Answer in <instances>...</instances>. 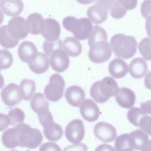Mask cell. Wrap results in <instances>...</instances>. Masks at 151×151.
I'll use <instances>...</instances> for the list:
<instances>
[{
    "instance_id": "1",
    "label": "cell",
    "mask_w": 151,
    "mask_h": 151,
    "mask_svg": "<svg viewBox=\"0 0 151 151\" xmlns=\"http://www.w3.org/2000/svg\"><path fill=\"white\" fill-rule=\"evenodd\" d=\"M16 146L31 149L38 147L42 143L43 137L40 131L32 128L27 124L20 123L13 128Z\"/></svg>"
},
{
    "instance_id": "2",
    "label": "cell",
    "mask_w": 151,
    "mask_h": 151,
    "mask_svg": "<svg viewBox=\"0 0 151 151\" xmlns=\"http://www.w3.org/2000/svg\"><path fill=\"white\" fill-rule=\"evenodd\" d=\"M119 89L116 81L112 77L107 76L94 82L90 90L91 97L96 102L103 103L115 96Z\"/></svg>"
},
{
    "instance_id": "3",
    "label": "cell",
    "mask_w": 151,
    "mask_h": 151,
    "mask_svg": "<svg viewBox=\"0 0 151 151\" xmlns=\"http://www.w3.org/2000/svg\"><path fill=\"white\" fill-rule=\"evenodd\" d=\"M110 44L115 55L125 59L133 57L137 48V42L134 37L121 33L113 35Z\"/></svg>"
},
{
    "instance_id": "4",
    "label": "cell",
    "mask_w": 151,
    "mask_h": 151,
    "mask_svg": "<svg viewBox=\"0 0 151 151\" xmlns=\"http://www.w3.org/2000/svg\"><path fill=\"white\" fill-rule=\"evenodd\" d=\"M62 23L64 28L72 32L74 36L80 40L88 38L93 27L92 22L87 18L78 19L73 16H68L63 19Z\"/></svg>"
},
{
    "instance_id": "5",
    "label": "cell",
    "mask_w": 151,
    "mask_h": 151,
    "mask_svg": "<svg viewBox=\"0 0 151 151\" xmlns=\"http://www.w3.org/2000/svg\"><path fill=\"white\" fill-rule=\"evenodd\" d=\"M107 39H101L88 44L90 49L88 57L93 62L101 63L106 61L110 58L112 52Z\"/></svg>"
},
{
    "instance_id": "6",
    "label": "cell",
    "mask_w": 151,
    "mask_h": 151,
    "mask_svg": "<svg viewBox=\"0 0 151 151\" xmlns=\"http://www.w3.org/2000/svg\"><path fill=\"white\" fill-rule=\"evenodd\" d=\"M49 83L45 87L44 93L48 100L56 102L63 95L65 84L63 77L58 73H54L50 77Z\"/></svg>"
},
{
    "instance_id": "7",
    "label": "cell",
    "mask_w": 151,
    "mask_h": 151,
    "mask_svg": "<svg viewBox=\"0 0 151 151\" xmlns=\"http://www.w3.org/2000/svg\"><path fill=\"white\" fill-rule=\"evenodd\" d=\"M39 120L43 127V133L47 140L56 142L61 138L63 134V129L60 125L54 122L51 113L39 118Z\"/></svg>"
},
{
    "instance_id": "8",
    "label": "cell",
    "mask_w": 151,
    "mask_h": 151,
    "mask_svg": "<svg viewBox=\"0 0 151 151\" xmlns=\"http://www.w3.org/2000/svg\"><path fill=\"white\" fill-rule=\"evenodd\" d=\"M142 108L134 107L127 113V118L129 122L136 127H140L147 134L150 135V116Z\"/></svg>"
},
{
    "instance_id": "9",
    "label": "cell",
    "mask_w": 151,
    "mask_h": 151,
    "mask_svg": "<svg viewBox=\"0 0 151 151\" xmlns=\"http://www.w3.org/2000/svg\"><path fill=\"white\" fill-rule=\"evenodd\" d=\"M128 142L132 151H147L150 149L149 136L142 129H137L129 134Z\"/></svg>"
},
{
    "instance_id": "10",
    "label": "cell",
    "mask_w": 151,
    "mask_h": 151,
    "mask_svg": "<svg viewBox=\"0 0 151 151\" xmlns=\"http://www.w3.org/2000/svg\"><path fill=\"white\" fill-rule=\"evenodd\" d=\"M85 132L82 121L79 119H75L68 124L65 129V134L66 139L70 142L76 144L82 140Z\"/></svg>"
},
{
    "instance_id": "11",
    "label": "cell",
    "mask_w": 151,
    "mask_h": 151,
    "mask_svg": "<svg viewBox=\"0 0 151 151\" xmlns=\"http://www.w3.org/2000/svg\"><path fill=\"white\" fill-rule=\"evenodd\" d=\"M1 96L4 104L10 107L19 104L22 99L19 86L13 83L9 84L1 90Z\"/></svg>"
},
{
    "instance_id": "12",
    "label": "cell",
    "mask_w": 151,
    "mask_h": 151,
    "mask_svg": "<svg viewBox=\"0 0 151 151\" xmlns=\"http://www.w3.org/2000/svg\"><path fill=\"white\" fill-rule=\"evenodd\" d=\"M49 56L50 65L55 71L61 73L68 68L70 63L69 58L63 47L54 50Z\"/></svg>"
},
{
    "instance_id": "13",
    "label": "cell",
    "mask_w": 151,
    "mask_h": 151,
    "mask_svg": "<svg viewBox=\"0 0 151 151\" xmlns=\"http://www.w3.org/2000/svg\"><path fill=\"white\" fill-rule=\"evenodd\" d=\"M6 27L9 34L17 40L23 39L29 33L26 28V20L20 16L12 18L9 21Z\"/></svg>"
},
{
    "instance_id": "14",
    "label": "cell",
    "mask_w": 151,
    "mask_h": 151,
    "mask_svg": "<svg viewBox=\"0 0 151 151\" xmlns=\"http://www.w3.org/2000/svg\"><path fill=\"white\" fill-rule=\"evenodd\" d=\"M93 132L98 139L105 143L113 141L117 135L114 127L111 124L104 122L97 123L94 127Z\"/></svg>"
},
{
    "instance_id": "15",
    "label": "cell",
    "mask_w": 151,
    "mask_h": 151,
    "mask_svg": "<svg viewBox=\"0 0 151 151\" xmlns=\"http://www.w3.org/2000/svg\"><path fill=\"white\" fill-rule=\"evenodd\" d=\"M60 32V25L56 20L51 18L44 20L41 34L46 40L55 41L59 38Z\"/></svg>"
},
{
    "instance_id": "16",
    "label": "cell",
    "mask_w": 151,
    "mask_h": 151,
    "mask_svg": "<svg viewBox=\"0 0 151 151\" xmlns=\"http://www.w3.org/2000/svg\"><path fill=\"white\" fill-rule=\"evenodd\" d=\"M79 110L82 117L88 122L96 121L100 115V110L97 105L90 99H86L82 102Z\"/></svg>"
},
{
    "instance_id": "17",
    "label": "cell",
    "mask_w": 151,
    "mask_h": 151,
    "mask_svg": "<svg viewBox=\"0 0 151 151\" xmlns=\"http://www.w3.org/2000/svg\"><path fill=\"white\" fill-rule=\"evenodd\" d=\"M65 96L67 102L71 106L79 107L85 98L84 90L80 86L73 85L67 88Z\"/></svg>"
},
{
    "instance_id": "18",
    "label": "cell",
    "mask_w": 151,
    "mask_h": 151,
    "mask_svg": "<svg viewBox=\"0 0 151 151\" xmlns=\"http://www.w3.org/2000/svg\"><path fill=\"white\" fill-rule=\"evenodd\" d=\"M136 96L133 91L126 87L119 88L115 96V99L121 107L129 109L134 105L136 101Z\"/></svg>"
},
{
    "instance_id": "19",
    "label": "cell",
    "mask_w": 151,
    "mask_h": 151,
    "mask_svg": "<svg viewBox=\"0 0 151 151\" xmlns=\"http://www.w3.org/2000/svg\"><path fill=\"white\" fill-rule=\"evenodd\" d=\"M17 52L20 60L28 63L34 59L37 53L35 45L31 42L26 41L22 42L19 45Z\"/></svg>"
},
{
    "instance_id": "20",
    "label": "cell",
    "mask_w": 151,
    "mask_h": 151,
    "mask_svg": "<svg viewBox=\"0 0 151 151\" xmlns=\"http://www.w3.org/2000/svg\"><path fill=\"white\" fill-rule=\"evenodd\" d=\"M0 8L6 15L15 17L22 12L24 4L22 0H1Z\"/></svg>"
},
{
    "instance_id": "21",
    "label": "cell",
    "mask_w": 151,
    "mask_h": 151,
    "mask_svg": "<svg viewBox=\"0 0 151 151\" xmlns=\"http://www.w3.org/2000/svg\"><path fill=\"white\" fill-rule=\"evenodd\" d=\"M129 72L133 78L136 79L143 77L148 71L147 63L142 58L138 57L133 59L129 67Z\"/></svg>"
},
{
    "instance_id": "22",
    "label": "cell",
    "mask_w": 151,
    "mask_h": 151,
    "mask_svg": "<svg viewBox=\"0 0 151 151\" xmlns=\"http://www.w3.org/2000/svg\"><path fill=\"white\" fill-rule=\"evenodd\" d=\"M31 70L35 74H39L45 72L49 66V58L42 52H38L34 59L28 63Z\"/></svg>"
},
{
    "instance_id": "23",
    "label": "cell",
    "mask_w": 151,
    "mask_h": 151,
    "mask_svg": "<svg viewBox=\"0 0 151 151\" xmlns=\"http://www.w3.org/2000/svg\"><path fill=\"white\" fill-rule=\"evenodd\" d=\"M44 19L40 14L33 13L29 15L26 20V27L28 33L34 35L41 33Z\"/></svg>"
},
{
    "instance_id": "24",
    "label": "cell",
    "mask_w": 151,
    "mask_h": 151,
    "mask_svg": "<svg viewBox=\"0 0 151 151\" xmlns=\"http://www.w3.org/2000/svg\"><path fill=\"white\" fill-rule=\"evenodd\" d=\"M108 70L110 74L115 78H120L127 73L128 67L123 60L116 58L112 60L109 65Z\"/></svg>"
},
{
    "instance_id": "25",
    "label": "cell",
    "mask_w": 151,
    "mask_h": 151,
    "mask_svg": "<svg viewBox=\"0 0 151 151\" xmlns=\"http://www.w3.org/2000/svg\"><path fill=\"white\" fill-rule=\"evenodd\" d=\"M87 15L90 20L96 24H100L107 18L108 10L96 4L90 6L87 10Z\"/></svg>"
},
{
    "instance_id": "26",
    "label": "cell",
    "mask_w": 151,
    "mask_h": 151,
    "mask_svg": "<svg viewBox=\"0 0 151 151\" xmlns=\"http://www.w3.org/2000/svg\"><path fill=\"white\" fill-rule=\"evenodd\" d=\"M30 106L38 115L49 110V103L41 93H37L34 94L31 101Z\"/></svg>"
},
{
    "instance_id": "27",
    "label": "cell",
    "mask_w": 151,
    "mask_h": 151,
    "mask_svg": "<svg viewBox=\"0 0 151 151\" xmlns=\"http://www.w3.org/2000/svg\"><path fill=\"white\" fill-rule=\"evenodd\" d=\"M64 50L69 56L76 57L81 53L82 46L80 42L73 37H66L63 42Z\"/></svg>"
},
{
    "instance_id": "28",
    "label": "cell",
    "mask_w": 151,
    "mask_h": 151,
    "mask_svg": "<svg viewBox=\"0 0 151 151\" xmlns=\"http://www.w3.org/2000/svg\"><path fill=\"white\" fill-rule=\"evenodd\" d=\"M19 87L23 99L30 100L36 90L35 82L31 79H23L20 83Z\"/></svg>"
},
{
    "instance_id": "29",
    "label": "cell",
    "mask_w": 151,
    "mask_h": 151,
    "mask_svg": "<svg viewBox=\"0 0 151 151\" xmlns=\"http://www.w3.org/2000/svg\"><path fill=\"white\" fill-rule=\"evenodd\" d=\"M19 40L11 36L8 33L6 25L0 27V44L3 47L9 49L17 45Z\"/></svg>"
},
{
    "instance_id": "30",
    "label": "cell",
    "mask_w": 151,
    "mask_h": 151,
    "mask_svg": "<svg viewBox=\"0 0 151 151\" xmlns=\"http://www.w3.org/2000/svg\"><path fill=\"white\" fill-rule=\"evenodd\" d=\"M8 116L10 120V124L12 126H15L22 122L25 117L23 111L17 107L14 108L10 110Z\"/></svg>"
},
{
    "instance_id": "31",
    "label": "cell",
    "mask_w": 151,
    "mask_h": 151,
    "mask_svg": "<svg viewBox=\"0 0 151 151\" xmlns=\"http://www.w3.org/2000/svg\"><path fill=\"white\" fill-rule=\"evenodd\" d=\"M13 61L12 55L8 50H0V70L10 68L12 64Z\"/></svg>"
},
{
    "instance_id": "32",
    "label": "cell",
    "mask_w": 151,
    "mask_h": 151,
    "mask_svg": "<svg viewBox=\"0 0 151 151\" xmlns=\"http://www.w3.org/2000/svg\"><path fill=\"white\" fill-rule=\"evenodd\" d=\"M129 134L124 133L116 138L114 143L115 149L117 151H132L128 142Z\"/></svg>"
},
{
    "instance_id": "33",
    "label": "cell",
    "mask_w": 151,
    "mask_h": 151,
    "mask_svg": "<svg viewBox=\"0 0 151 151\" xmlns=\"http://www.w3.org/2000/svg\"><path fill=\"white\" fill-rule=\"evenodd\" d=\"M150 39L148 37L143 39L138 45L139 50L141 55L146 60H150Z\"/></svg>"
},
{
    "instance_id": "34",
    "label": "cell",
    "mask_w": 151,
    "mask_h": 151,
    "mask_svg": "<svg viewBox=\"0 0 151 151\" xmlns=\"http://www.w3.org/2000/svg\"><path fill=\"white\" fill-rule=\"evenodd\" d=\"M62 47V42L59 38L53 42L45 40L43 42L42 46L44 51L46 55L48 56L54 50Z\"/></svg>"
},
{
    "instance_id": "35",
    "label": "cell",
    "mask_w": 151,
    "mask_h": 151,
    "mask_svg": "<svg viewBox=\"0 0 151 151\" xmlns=\"http://www.w3.org/2000/svg\"><path fill=\"white\" fill-rule=\"evenodd\" d=\"M110 14L113 18L120 19L126 14L127 11L123 9L119 3L116 0L110 9Z\"/></svg>"
},
{
    "instance_id": "36",
    "label": "cell",
    "mask_w": 151,
    "mask_h": 151,
    "mask_svg": "<svg viewBox=\"0 0 151 151\" xmlns=\"http://www.w3.org/2000/svg\"><path fill=\"white\" fill-rule=\"evenodd\" d=\"M122 7L126 10L135 8L137 4V0H117Z\"/></svg>"
},
{
    "instance_id": "37",
    "label": "cell",
    "mask_w": 151,
    "mask_h": 151,
    "mask_svg": "<svg viewBox=\"0 0 151 151\" xmlns=\"http://www.w3.org/2000/svg\"><path fill=\"white\" fill-rule=\"evenodd\" d=\"M150 0H145L142 4L141 6V12L144 17L146 19L150 14Z\"/></svg>"
},
{
    "instance_id": "38",
    "label": "cell",
    "mask_w": 151,
    "mask_h": 151,
    "mask_svg": "<svg viewBox=\"0 0 151 151\" xmlns=\"http://www.w3.org/2000/svg\"><path fill=\"white\" fill-rule=\"evenodd\" d=\"M39 150H61L60 147L56 143L47 142L43 144L40 147Z\"/></svg>"
},
{
    "instance_id": "39",
    "label": "cell",
    "mask_w": 151,
    "mask_h": 151,
    "mask_svg": "<svg viewBox=\"0 0 151 151\" xmlns=\"http://www.w3.org/2000/svg\"><path fill=\"white\" fill-rule=\"evenodd\" d=\"M10 124L8 115L0 113V131H2L8 128Z\"/></svg>"
},
{
    "instance_id": "40",
    "label": "cell",
    "mask_w": 151,
    "mask_h": 151,
    "mask_svg": "<svg viewBox=\"0 0 151 151\" xmlns=\"http://www.w3.org/2000/svg\"><path fill=\"white\" fill-rule=\"evenodd\" d=\"M116 0H95L96 4L105 8L108 11L115 2Z\"/></svg>"
},
{
    "instance_id": "41",
    "label": "cell",
    "mask_w": 151,
    "mask_h": 151,
    "mask_svg": "<svg viewBox=\"0 0 151 151\" xmlns=\"http://www.w3.org/2000/svg\"><path fill=\"white\" fill-rule=\"evenodd\" d=\"M78 2L83 4H88L94 2L95 0H76Z\"/></svg>"
},
{
    "instance_id": "42",
    "label": "cell",
    "mask_w": 151,
    "mask_h": 151,
    "mask_svg": "<svg viewBox=\"0 0 151 151\" xmlns=\"http://www.w3.org/2000/svg\"><path fill=\"white\" fill-rule=\"evenodd\" d=\"M4 84V81L2 75L0 73V89L3 87Z\"/></svg>"
},
{
    "instance_id": "43",
    "label": "cell",
    "mask_w": 151,
    "mask_h": 151,
    "mask_svg": "<svg viewBox=\"0 0 151 151\" xmlns=\"http://www.w3.org/2000/svg\"><path fill=\"white\" fill-rule=\"evenodd\" d=\"M4 19V15L2 11L0 9V25Z\"/></svg>"
}]
</instances>
